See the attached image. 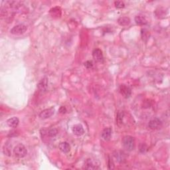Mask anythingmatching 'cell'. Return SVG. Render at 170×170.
<instances>
[{"label": "cell", "instance_id": "cell-1", "mask_svg": "<svg viewBox=\"0 0 170 170\" xmlns=\"http://www.w3.org/2000/svg\"><path fill=\"white\" fill-rule=\"evenodd\" d=\"M123 146L126 150L131 151L135 148V141L133 137L130 135H126L122 139Z\"/></svg>", "mask_w": 170, "mask_h": 170}, {"label": "cell", "instance_id": "cell-2", "mask_svg": "<svg viewBox=\"0 0 170 170\" xmlns=\"http://www.w3.org/2000/svg\"><path fill=\"white\" fill-rule=\"evenodd\" d=\"M13 153L15 157L18 158H23L25 157L27 153V150L24 145L21 143H19L13 149Z\"/></svg>", "mask_w": 170, "mask_h": 170}, {"label": "cell", "instance_id": "cell-3", "mask_svg": "<svg viewBox=\"0 0 170 170\" xmlns=\"http://www.w3.org/2000/svg\"><path fill=\"white\" fill-rule=\"evenodd\" d=\"M27 30V26L25 25H23V24H19V25L14 26V27L10 30V32H11V33L13 34V35H19L25 33Z\"/></svg>", "mask_w": 170, "mask_h": 170}, {"label": "cell", "instance_id": "cell-4", "mask_svg": "<svg viewBox=\"0 0 170 170\" xmlns=\"http://www.w3.org/2000/svg\"><path fill=\"white\" fill-rule=\"evenodd\" d=\"M162 126V122L159 118H155L149 121L148 123V127L151 129L155 130V129H159Z\"/></svg>", "mask_w": 170, "mask_h": 170}, {"label": "cell", "instance_id": "cell-5", "mask_svg": "<svg viewBox=\"0 0 170 170\" xmlns=\"http://www.w3.org/2000/svg\"><path fill=\"white\" fill-rule=\"evenodd\" d=\"M54 112V108L53 107L52 108H46L44 109L40 113L39 116L41 119H46L50 118V116H52L53 115Z\"/></svg>", "mask_w": 170, "mask_h": 170}, {"label": "cell", "instance_id": "cell-6", "mask_svg": "<svg viewBox=\"0 0 170 170\" xmlns=\"http://www.w3.org/2000/svg\"><path fill=\"white\" fill-rule=\"evenodd\" d=\"M120 92L124 98H127L131 96V90L130 88L126 84H122L120 86Z\"/></svg>", "mask_w": 170, "mask_h": 170}, {"label": "cell", "instance_id": "cell-7", "mask_svg": "<svg viewBox=\"0 0 170 170\" xmlns=\"http://www.w3.org/2000/svg\"><path fill=\"white\" fill-rule=\"evenodd\" d=\"M92 56L93 58L97 62H102L103 59H104L102 50L99 49V48H96V49L93 50Z\"/></svg>", "mask_w": 170, "mask_h": 170}, {"label": "cell", "instance_id": "cell-8", "mask_svg": "<svg viewBox=\"0 0 170 170\" xmlns=\"http://www.w3.org/2000/svg\"><path fill=\"white\" fill-rule=\"evenodd\" d=\"M72 132H73L74 135L80 136V135H82L84 133V130L82 125L76 124L74 125L73 127H72Z\"/></svg>", "mask_w": 170, "mask_h": 170}, {"label": "cell", "instance_id": "cell-9", "mask_svg": "<svg viewBox=\"0 0 170 170\" xmlns=\"http://www.w3.org/2000/svg\"><path fill=\"white\" fill-rule=\"evenodd\" d=\"M112 135V129L110 127H106L102 131L101 136L105 141H108Z\"/></svg>", "mask_w": 170, "mask_h": 170}, {"label": "cell", "instance_id": "cell-10", "mask_svg": "<svg viewBox=\"0 0 170 170\" xmlns=\"http://www.w3.org/2000/svg\"><path fill=\"white\" fill-rule=\"evenodd\" d=\"M49 13L52 17L58 18L60 17V15H61V9H60L59 7H55L52 8V9L50 10Z\"/></svg>", "mask_w": 170, "mask_h": 170}, {"label": "cell", "instance_id": "cell-11", "mask_svg": "<svg viewBox=\"0 0 170 170\" xmlns=\"http://www.w3.org/2000/svg\"><path fill=\"white\" fill-rule=\"evenodd\" d=\"M84 168L86 169H100L97 165L93 163L92 161L90 159H87L84 163Z\"/></svg>", "mask_w": 170, "mask_h": 170}, {"label": "cell", "instance_id": "cell-12", "mask_svg": "<svg viewBox=\"0 0 170 170\" xmlns=\"http://www.w3.org/2000/svg\"><path fill=\"white\" fill-rule=\"evenodd\" d=\"M114 156L118 162H123V161L126 160V155H125V153L123 151H116L114 153Z\"/></svg>", "mask_w": 170, "mask_h": 170}, {"label": "cell", "instance_id": "cell-13", "mask_svg": "<svg viewBox=\"0 0 170 170\" xmlns=\"http://www.w3.org/2000/svg\"><path fill=\"white\" fill-rule=\"evenodd\" d=\"M19 120L17 117H13V118L8 119L7 121V125L11 127H16L19 124Z\"/></svg>", "mask_w": 170, "mask_h": 170}, {"label": "cell", "instance_id": "cell-14", "mask_svg": "<svg viewBox=\"0 0 170 170\" xmlns=\"http://www.w3.org/2000/svg\"><path fill=\"white\" fill-rule=\"evenodd\" d=\"M58 147H59L60 150L64 153H68L69 152V151L70 150V146L69 143L66 142V141L60 143V144L58 145Z\"/></svg>", "mask_w": 170, "mask_h": 170}, {"label": "cell", "instance_id": "cell-15", "mask_svg": "<svg viewBox=\"0 0 170 170\" xmlns=\"http://www.w3.org/2000/svg\"><path fill=\"white\" fill-rule=\"evenodd\" d=\"M135 21L139 25H145L147 23V19L143 15H137L135 17Z\"/></svg>", "mask_w": 170, "mask_h": 170}, {"label": "cell", "instance_id": "cell-16", "mask_svg": "<svg viewBox=\"0 0 170 170\" xmlns=\"http://www.w3.org/2000/svg\"><path fill=\"white\" fill-rule=\"evenodd\" d=\"M48 86V80L46 78H44L39 82V83L38 84L37 87L40 90L43 91L45 90Z\"/></svg>", "mask_w": 170, "mask_h": 170}, {"label": "cell", "instance_id": "cell-17", "mask_svg": "<svg viewBox=\"0 0 170 170\" xmlns=\"http://www.w3.org/2000/svg\"><path fill=\"white\" fill-rule=\"evenodd\" d=\"M118 23L121 26H127L130 23V19L127 17H121L118 19Z\"/></svg>", "mask_w": 170, "mask_h": 170}, {"label": "cell", "instance_id": "cell-18", "mask_svg": "<svg viewBox=\"0 0 170 170\" xmlns=\"http://www.w3.org/2000/svg\"><path fill=\"white\" fill-rule=\"evenodd\" d=\"M11 145L9 144L8 142L5 143V145H4V146H3V151L4 154L7 155V156H10V155H11Z\"/></svg>", "mask_w": 170, "mask_h": 170}, {"label": "cell", "instance_id": "cell-19", "mask_svg": "<svg viewBox=\"0 0 170 170\" xmlns=\"http://www.w3.org/2000/svg\"><path fill=\"white\" fill-rule=\"evenodd\" d=\"M141 38L143 41H146L147 39L149 38V31L146 29H142L141 31Z\"/></svg>", "mask_w": 170, "mask_h": 170}, {"label": "cell", "instance_id": "cell-20", "mask_svg": "<svg viewBox=\"0 0 170 170\" xmlns=\"http://www.w3.org/2000/svg\"><path fill=\"white\" fill-rule=\"evenodd\" d=\"M124 116V112H123V111H119V112H118V114H117V117H116V121H117V122H118V124H122Z\"/></svg>", "mask_w": 170, "mask_h": 170}, {"label": "cell", "instance_id": "cell-21", "mask_svg": "<svg viewBox=\"0 0 170 170\" xmlns=\"http://www.w3.org/2000/svg\"><path fill=\"white\" fill-rule=\"evenodd\" d=\"M57 133H58L57 129L55 128H52L49 129V130L48 131L47 135L50 137H55L56 135H57Z\"/></svg>", "mask_w": 170, "mask_h": 170}, {"label": "cell", "instance_id": "cell-22", "mask_svg": "<svg viewBox=\"0 0 170 170\" xmlns=\"http://www.w3.org/2000/svg\"><path fill=\"white\" fill-rule=\"evenodd\" d=\"M115 7H116L117 9H122L125 7V4L123 1H117L114 2Z\"/></svg>", "mask_w": 170, "mask_h": 170}, {"label": "cell", "instance_id": "cell-23", "mask_svg": "<svg viewBox=\"0 0 170 170\" xmlns=\"http://www.w3.org/2000/svg\"><path fill=\"white\" fill-rule=\"evenodd\" d=\"M108 167L109 169H114V162H113L112 159L110 158V157H108Z\"/></svg>", "mask_w": 170, "mask_h": 170}, {"label": "cell", "instance_id": "cell-24", "mask_svg": "<svg viewBox=\"0 0 170 170\" xmlns=\"http://www.w3.org/2000/svg\"><path fill=\"white\" fill-rule=\"evenodd\" d=\"M84 65L86 68H88V69H90V68H92L93 63H92V61H90V60H88V61H86L84 62Z\"/></svg>", "mask_w": 170, "mask_h": 170}, {"label": "cell", "instance_id": "cell-25", "mask_svg": "<svg viewBox=\"0 0 170 170\" xmlns=\"http://www.w3.org/2000/svg\"><path fill=\"white\" fill-rule=\"evenodd\" d=\"M59 111H60V113H62V114H64V113H65L66 112V108H65V107H64V106H61L60 108Z\"/></svg>", "mask_w": 170, "mask_h": 170}]
</instances>
